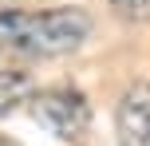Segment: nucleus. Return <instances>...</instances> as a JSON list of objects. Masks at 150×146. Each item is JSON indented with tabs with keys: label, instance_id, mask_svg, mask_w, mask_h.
<instances>
[{
	"label": "nucleus",
	"instance_id": "1",
	"mask_svg": "<svg viewBox=\"0 0 150 146\" xmlns=\"http://www.w3.org/2000/svg\"><path fill=\"white\" fill-rule=\"evenodd\" d=\"M91 36V16L83 8H55V12H0V47L20 55H67Z\"/></svg>",
	"mask_w": 150,
	"mask_h": 146
},
{
	"label": "nucleus",
	"instance_id": "2",
	"mask_svg": "<svg viewBox=\"0 0 150 146\" xmlns=\"http://www.w3.org/2000/svg\"><path fill=\"white\" fill-rule=\"evenodd\" d=\"M32 118L59 142H79L91 126V107L75 87H44L32 95Z\"/></svg>",
	"mask_w": 150,
	"mask_h": 146
},
{
	"label": "nucleus",
	"instance_id": "3",
	"mask_svg": "<svg viewBox=\"0 0 150 146\" xmlns=\"http://www.w3.org/2000/svg\"><path fill=\"white\" fill-rule=\"evenodd\" d=\"M119 146H150V83H134L122 91L115 111Z\"/></svg>",
	"mask_w": 150,
	"mask_h": 146
},
{
	"label": "nucleus",
	"instance_id": "4",
	"mask_svg": "<svg viewBox=\"0 0 150 146\" xmlns=\"http://www.w3.org/2000/svg\"><path fill=\"white\" fill-rule=\"evenodd\" d=\"M28 95H32V79L24 71H0V115H8Z\"/></svg>",
	"mask_w": 150,
	"mask_h": 146
},
{
	"label": "nucleus",
	"instance_id": "5",
	"mask_svg": "<svg viewBox=\"0 0 150 146\" xmlns=\"http://www.w3.org/2000/svg\"><path fill=\"white\" fill-rule=\"evenodd\" d=\"M111 4L127 20H150V0H111Z\"/></svg>",
	"mask_w": 150,
	"mask_h": 146
}]
</instances>
